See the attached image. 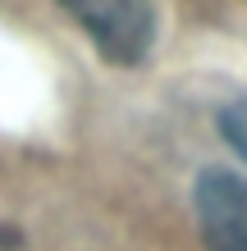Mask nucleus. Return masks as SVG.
Returning <instances> with one entry per match:
<instances>
[{
	"mask_svg": "<svg viewBox=\"0 0 247 251\" xmlns=\"http://www.w3.org/2000/svg\"><path fill=\"white\" fill-rule=\"evenodd\" d=\"M87 27V37L114 64H137L156 37V5L151 0H55Z\"/></svg>",
	"mask_w": 247,
	"mask_h": 251,
	"instance_id": "obj_1",
	"label": "nucleus"
},
{
	"mask_svg": "<svg viewBox=\"0 0 247 251\" xmlns=\"http://www.w3.org/2000/svg\"><path fill=\"white\" fill-rule=\"evenodd\" d=\"M192 205L211 251H247V178L224 169L201 174Z\"/></svg>",
	"mask_w": 247,
	"mask_h": 251,
	"instance_id": "obj_2",
	"label": "nucleus"
},
{
	"mask_svg": "<svg viewBox=\"0 0 247 251\" xmlns=\"http://www.w3.org/2000/svg\"><path fill=\"white\" fill-rule=\"evenodd\" d=\"M220 132L229 137V146L247 160V100H234V105L220 114Z\"/></svg>",
	"mask_w": 247,
	"mask_h": 251,
	"instance_id": "obj_3",
	"label": "nucleus"
}]
</instances>
